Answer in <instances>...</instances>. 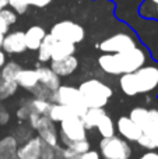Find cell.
Instances as JSON below:
<instances>
[{"label":"cell","instance_id":"9a60e30c","mask_svg":"<svg viewBox=\"0 0 158 159\" xmlns=\"http://www.w3.org/2000/svg\"><path fill=\"white\" fill-rule=\"evenodd\" d=\"M46 30L41 25H32L24 32L25 36V46L28 50H38L41 42L44 41L45 35H46Z\"/></svg>","mask_w":158,"mask_h":159},{"label":"cell","instance_id":"836d02e7","mask_svg":"<svg viewBox=\"0 0 158 159\" xmlns=\"http://www.w3.org/2000/svg\"><path fill=\"white\" fill-rule=\"evenodd\" d=\"M30 92L32 93V96H34V98L46 99V101H49V98H50V92H52V91H49V89H48V88H45L44 85L38 84L35 88H34V89H31Z\"/></svg>","mask_w":158,"mask_h":159},{"label":"cell","instance_id":"74e56055","mask_svg":"<svg viewBox=\"0 0 158 159\" xmlns=\"http://www.w3.org/2000/svg\"><path fill=\"white\" fill-rule=\"evenodd\" d=\"M77 159H101L100 151H95V149H88L87 152L78 155Z\"/></svg>","mask_w":158,"mask_h":159},{"label":"cell","instance_id":"2e32d148","mask_svg":"<svg viewBox=\"0 0 158 159\" xmlns=\"http://www.w3.org/2000/svg\"><path fill=\"white\" fill-rule=\"evenodd\" d=\"M16 82L20 88L30 92L31 89H34L39 84L38 73H36L35 69H21V71L17 75Z\"/></svg>","mask_w":158,"mask_h":159},{"label":"cell","instance_id":"7c38bea8","mask_svg":"<svg viewBox=\"0 0 158 159\" xmlns=\"http://www.w3.org/2000/svg\"><path fill=\"white\" fill-rule=\"evenodd\" d=\"M42 140L38 135H34L30 140L24 141L17 148V158L18 159H41Z\"/></svg>","mask_w":158,"mask_h":159},{"label":"cell","instance_id":"ba28073f","mask_svg":"<svg viewBox=\"0 0 158 159\" xmlns=\"http://www.w3.org/2000/svg\"><path fill=\"white\" fill-rule=\"evenodd\" d=\"M137 46H139L137 39L134 36L129 35L128 32H116L105 38L98 45V48L104 53H123L129 52V50L134 49Z\"/></svg>","mask_w":158,"mask_h":159},{"label":"cell","instance_id":"d6986e66","mask_svg":"<svg viewBox=\"0 0 158 159\" xmlns=\"http://www.w3.org/2000/svg\"><path fill=\"white\" fill-rule=\"evenodd\" d=\"M106 115L105 107H88L87 112L81 116V120H83L84 126L87 130H92L97 127L98 121Z\"/></svg>","mask_w":158,"mask_h":159},{"label":"cell","instance_id":"4316f807","mask_svg":"<svg viewBox=\"0 0 158 159\" xmlns=\"http://www.w3.org/2000/svg\"><path fill=\"white\" fill-rule=\"evenodd\" d=\"M147 113H148V109L144 106H136L130 110L129 113V117L137 124V126L142 127V130L144 129V124H146V120H147Z\"/></svg>","mask_w":158,"mask_h":159},{"label":"cell","instance_id":"e0dca14e","mask_svg":"<svg viewBox=\"0 0 158 159\" xmlns=\"http://www.w3.org/2000/svg\"><path fill=\"white\" fill-rule=\"evenodd\" d=\"M20 143L14 135H6L0 140V159H18L17 148Z\"/></svg>","mask_w":158,"mask_h":159},{"label":"cell","instance_id":"484cf974","mask_svg":"<svg viewBox=\"0 0 158 159\" xmlns=\"http://www.w3.org/2000/svg\"><path fill=\"white\" fill-rule=\"evenodd\" d=\"M142 17L158 21V0H144L140 7Z\"/></svg>","mask_w":158,"mask_h":159},{"label":"cell","instance_id":"f546056e","mask_svg":"<svg viewBox=\"0 0 158 159\" xmlns=\"http://www.w3.org/2000/svg\"><path fill=\"white\" fill-rule=\"evenodd\" d=\"M69 148L74 152L76 155H81L84 152H87L88 149H91V144H90L88 138L87 140H80V141H74L69 145Z\"/></svg>","mask_w":158,"mask_h":159},{"label":"cell","instance_id":"f35d334b","mask_svg":"<svg viewBox=\"0 0 158 159\" xmlns=\"http://www.w3.org/2000/svg\"><path fill=\"white\" fill-rule=\"evenodd\" d=\"M8 120H10V113L7 112V109H6L4 106H2L0 105V124H7Z\"/></svg>","mask_w":158,"mask_h":159},{"label":"cell","instance_id":"4dcf8cb0","mask_svg":"<svg viewBox=\"0 0 158 159\" xmlns=\"http://www.w3.org/2000/svg\"><path fill=\"white\" fill-rule=\"evenodd\" d=\"M158 127V109L153 107V109H148V113H147V120H146V124H144V130H150V129H156Z\"/></svg>","mask_w":158,"mask_h":159},{"label":"cell","instance_id":"3957f363","mask_svg":"<svg viewBox=\"0 0 158 159\" xmlns=\"http://www.w3.org/2000/svg\"><path fill=\"white\" fill-rule=\"evenodd\" d=\"M77 88L87 107H105L114 95V89L106 82L98 78L86 80Z\"/></svg>","mask_w":158,"mask_h":159},{"label":"cell","instance_id":"9c48e42d","mask_svg":"<svg viewBox=\"0 0 158 159\" xmlns=\"http://www.w3.org/2000/svg\"><path fill=\"white\" fill-rule=\"evenodd\" d=\"M36 135L42 140V143L49 144L52 147L59 145V129L55 121H52L48 116H42L36 126Z\"/></svg>","mask_w":158,"mask_h":159},{"label":"cell","instance_id":"44dd1931","mask_svg":"<svg viewBox=\"0 0 158 159\" xmlns=\"http://www.w3.org/2000/svg\"><path fill=\"white\" fill-rule=\"evenodd\" d=\"M137 144L142 148L147 149V151H156V149H158V127L144 130L142 137L137 140Z\"/></svg>","mask_w":158,"mask_h":159},{"label":"cell","instance_id":"b9f144b4","mask_svg":"<svg viewBox=\"0 0 158 159\" xmlns=\"http://www.w3.org/2000/svg\"><path fill=\"white\" fill-rule=\"evenodd\" d=\"M8 28H10V25H8L7 22H6L4 20H3L2 17H0V32L4 34V35H6V34L8 32Z\"/></svg>","mask_w":158,"mask_h":159},{"label":"cell","instance_id":"8992f818","mask_svg":"<svg viewBox=\"0 0 158 159\" xmlns=\"http://www.w3.org/2000/svg\"><path fill=\"white\" fill-rule=\"evenodd\" d=\"M132 152L129 141L120 135L102 138L100 143V154L104 159H130Z\"/></svg>","mask_w":158,"mask_h":159},{"label":"cell","instance_id":"603a6c76","mask_svg":"<svg viewBox=\"0 0 158 159\" xmlns=\"http://www.w3.org/2000/svg\"><path fill=\"white\" fill-rule=\"evenodd\" d=\"M95 129H97V131L100 133V135L102 138H109L116 135V124L114 123V119L111 116H108V113L98 121Z\"/></svg>","mask_w":158,"mask_h":159},{"label":"cell","instance_id":"5b68a950","mask_svg":"<svg viewBox=\"0 0 158 159\" xmlns=\"http://www.w3.org/2000/svg\"><path fill=\"white\" fill-rule=\"evenodd\" d=\"M87 131L80 116H70L59 123V143L69 147L74 141L87 140Z\"/></svg>","mask_w":158,"mask_h":159},{"label":"cell","instance_id":"60d3db41","mask_svg":"<svg viewBox=\"0 0 158 159\" xmlns=\"http://www.w3.org/2000/svg\"><path fill=\"white\" fill-rule=\"evenodd\" d=\"M139 159H158V152L157 151H147V152H144Z\"/></svg>","mask_w":158,"mask_h":159},{"label":"cell","instance_id":"cb8c5ba5","mask_svg":"<svg viewBox=\"0 0 158 159\" xmlns=\"http://www.w3.org/2000/svg\"><path fill=\"white\" fill-rule=\"evenodd\" d=\"M21 69L22 67L17 61H6V64L0 69V78L4 80V81L16 82L17 75L21 71Z\"/></svg>","mask_w":158,"mask_h":159},{"label":"cell","instance_id":"8d00e7d4","mask_svg":"<svg viewBox=\"0 0 158 159\" xmlns=\"http://www.w3.org/2000/svg\"><path fill=\"white\" fill-rule=\"evenodd\" d=\"M41 117H42L41 115H38V113H34V112H31L30 116H28L27 124L34 130V131L36 130V126H38V123H39V120H41Z\"/></svg>","mask_w":158,"mask_h":159},{"label":"cell","instance_id":"ab89813d","mask_svg":"<svg viewBox=\"0 0 158 159\" xmlns=\"http://www.w3.org/2000/svg\"><path fill=\"white\" fill-rule=\"evenodd\" d=\"M53 0H28L30 6H34V7H38V8H42V7H46L48 4H50Z\"/></svg>","mask_w":158,"mask_h":159},{"label":"cell","instance_id":"d4e9b609","mask_svg":"<svg viewBox=\"0 0 158 159\" xmlns=\"http://www.w3.org/2000/svg\"><path fill=\"white\" fill-rule=\"evenodd\" d=\"M24 103L30 107L31 112L34 113H38L41 116H46L48 113V109H49L50 101H46V99H39V98H31V99H27L24 101Z\"/></svg>","mask_w":158,"mask_h":159},{"label":"cell","instance_id":"30bf717a","mask_svg":"<svg viewBox=\"0 0 158 159\" xmlns=\"http://www.w3.org/2000/svg\"><path fill=\"white\" fill-rule=\"evenodd\" d=\"M116 131L122 138H125L129 143H137L143 134V130L140 126H137L129 116H120L116 123Z\"/></svg>","mask_w":158,"mask_h":159},{"label":"cell","instance_id":"ac0fdd59","mask_svg":"<svg viewBox=\"0 0 158 159\" xmlns=\"http://www.w3.org/2000/svg\"><path fill=\"white\" fill-rule=\"evenodd\" d=\"M76 53V43L64 41H56L52 48V56L50 60H60V59L69 57Z\"/></svg>","mask_w":158,"mask_h":159},{"label":"cell","instance_id":"1f68e13d","mask_svg":"<svg viewBox=\"0 0 158 159\" xmlns=\"http://www.w3.org/2000/svg\"><path fill=\"white\" fill-rule=\"evenodd\" d=\"M8 6L17 14H24L27 11L28 6H30V3H28V0H8Z\"/></svg>","mask_w":158,"mask_h":159},{"label":"cell","instance_id":"7a4b0ae2","mask_svg":"<svg viewBox=\"0 0 158 159\" xmlns=\"http://www.w3.org/2000/svg\"><path fill=\"white\" fill-rule=\"evenodd\" d=\"M119 87L128 96L156 92L158 91V63H146L136 71L119 75Z\"/></svg>","mask_w":158,"mask_h":159},{"label":"cell","instance_id":"ffe728a7","mask_svg":"<svg viewBox=\"0 0 158 159\" xmlns=\"http://www.w3.org/2000/svg\"><path fill=\"white\" fill-rule=\"evenodd\" d=\"M46 116L50 119L52 121H55L56 124L63 121L64 119L70 117V116H76L73 113V110L70 107L64 106V105H60V103H50L49 109H48V113Z\"/></svg>","mask_w":158,"mask_h":159},{"label":"cell","instance_id":"7402d4cb","mask_svg":"<svg viewBox=\"0 0 158 159\" xmlns=\"http://www.w3.org/2000/svg\"><path fill=\"white\" fill-rule=\"evenodd\" d=\"M56 39L53 38L50 34H46L44 38V41L41 42L38 48V60L41 63H46V61H50V56H52V48L55 45Z\"/></svg>","mask_w":158,"mask_h":159},{"label":"cell","instance_id":"d590c367","mask_svg":"<svg viewBox=\"0 0 158 159\" xmlns=\"http://www.w3.org/2000/svg\"><path fill=\"white\" fill-rule=\"evenodd\" d=\"M30 113H31L30 107H28L25 103H22L21 106L17 109L16 116H17V119H18L20 121H27V119H28V116H30Z\"/></svg>","mask_w":158,"mask_h":159},{"label":"cell","instance_id":"d6a6232c","mask_svg":"<svg viewBox=\"0 0 158 159\" xmlns=\"http://www.w3.org/2000/svg\"><path fill=\"white\" fill-rule=\"evenodd\" d=\"M41 159H59L58 152H56V147H52V145H49V144L42 143Z\"/></svg>","mask_w":158,"mask_h":159},{"label":"cell","instance_id":"52a82bcc","mask_svg":"<svg viewBox=\"0 0 158 159\" xmlns=\"http://www.w3.org/2000/svg\"><path fill=\"white\" fill-rule=\"evenodd\" d=\"M49 34L56 41L72 42V43H80L86 38V30L80 24L70 20L59 21L50 28Z\"/></svg>","mask_w":158,"mask_h":159},{"label":"cell","instance_id":"277c9868","mask_svg":"<svg viewBox=\"0 0 158 159\" xmlns=\"http://www.w3.org/2000/svg\"><path fill=\"white\" fill-rule=\"evenodd\" d=\"M49 101L52 103H60L70 107L73 110V113L76 116H80V117L88 109L83 96H81L80 91H78V88L73 87V85H60L58 89L50 92Z\"/></svg>","mask_w":158,"mask_h":159},{"label":"cell","instance_id":"ee69618b","mask_svg":"<svg viewBox=\"0 0 158 159\" xmlns=\"http://www.w3.org/2000/svg\"><path fill=\"white\" fill-rule=\"evenodd\" d=\"M8 6V0H0V10L6 8Z\"/></svg>","mask_w":158,"mask_h":159},{"label":"cell","instance_id":"f6af8a7d","mask_svg":"<svg viewBox=\"0 0 158 159\" xmlns=\"http://www.w3.org/2000/svg\"><path fill=\"white\" fill-rule=\"evenodd\" d=\"M3 39H4V34L0 32V48H2V45H3Z\"/></svg>","mask_w":158,"mask_h":159},{"label":"cell","instance_id":"bcb514c9","mask_svg":"<svg viewBox=\"0 0 158 159\" xmlns=\"http://www.w3.org/2000/svg\"><path fill=\"white\" fill-rule=\"evenodd\" d=\"M62 159H66V158H62Z\"/></svg>","mask_w":158,"mask_h":159},{"label":"cell","instance_id":"83f0119b","mask_svg":"<svg viewBox=\"0 0 158 159\" xmlns=\"http://www.w3.org/2000/svg\"><path fill=\"white\" fill-rule=\"evenodd\" d=\"M18 89L17 82H10V81H4L0 78V101L8 99L10 96H13L14 93Z\"/></svg>","mask_w":158,"mask_h":159},{"label":"cell","instance_id":"e575fe53","mask_svg":"<svg viewBox=\"0 0 158 159\" xmlns=\"http://www.w3.org/2000/svg\"><path fill=\"white\" fill-rule=\"evenodd\" d=\"M0 17H2L8 25L16 24V21H17V13L14 10H8L7 7L0 10Z\"/></svg>","mask_w":158,"mask_h":159},{"label":"cell","instance_id":"4fadbf2b","mask_svg":"<svg viewBox=\"0 0 158 159\" xmlns=\"http://www.w3.org/2000/svg\"><path fill=\"white\" fill-rule=\"evenodd\" d=\"M49 67L59 77H69L78 69V59L73 55L69 57L60 59V60H50Z\"/></svg>","mask_w":158,"mask_h":159},{"label":"cell","instance_id":"6da1fadb","mask_svg":"<svg viewBox=\"0 0 158 159\" xmlns=\"http://www.w3.org/2000/svg\"><path fill=\"white\" fill-rule=\"evenodd\" d=\"M148 60V53L137 46L123 53H104L98 57V66L109 75H122L133 73L143 67Z\"/></svg>","mask_w":158,"mask_h":159},{"label":"cell","instance_id":"f1b7e54d","mask_svg":"<svg viewBox=\"0 0 158 159\" xmlns=\"http://www.w3.org/2000/svg\"><path fill=\"white\" fill-rule=\"evenodd\" d=\"M32 133H34V130L31 129L28 124H27V126H20V127H17L14 137L17 138V141H18L20 144H21V143H24V141L30 140L31 137H34Z\"/></svg>","mask_w":158,"mask_h":159},{"label":"cell","instance_id":"7bdbcfd3","mask_svg":"<svg viewBox=\"0 0 158 159\" xmlns=\"http://www.w3.org/2000/svg\"><path fill=\"white\" fill-rule=\"evenodd\" d=\"M6 61H7V59H6V52L0 48V69L6 64Z\"/></svg>","mask_w":158,"mask_h":159},{"label":"cell","instance_id":"5bb4252c","mask_svg":"<svg viewBox=\"0 0 158 159\" xmlns=\"http://www.w3.org/2000/svg\"><path fill=\"white\" fill-rule=\"evenodd\" d=\"M36 73H38V80L39 84L44 85L45 88H48L49 91H55L58 89L59 87L62 85L60 82V77L53 71L50 67L48 66H39L36 67Z\"/></svg>","mask_w":158,"mask_h":159},{"label":"cell","instance_id":"8fae6325","mask_svg":"<svg viewBox=\"0 0 158 159\" xmlns=\"http://www.w3.org/2000/svg\"><path fill=\"white\" fill-rule=\"evenodd\" d=\"M2 49L6 52V55H20V53L25 52L27 46H25L24 32L22 31L7 32L3 39Z\"/></svg>","mask_w":158,"mask_h":159}]
</instances>
